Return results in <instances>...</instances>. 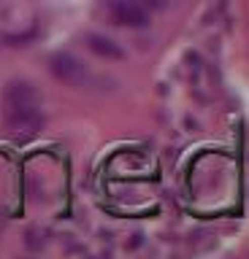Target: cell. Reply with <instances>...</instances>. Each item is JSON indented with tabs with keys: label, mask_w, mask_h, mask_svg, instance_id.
<instances>
[{
	"label": "cell",
	"mask_w": 249,
	"mask_h": 259,
	"mask_svg": "<svg viewBox=\"0 0 249 259\" xmlns=\"http://www.w3.org/2000/svg\"><path fill=\"white\" fill-rule=\"evenodd\" d=\"M3 121L14 135H33L44 124L41 95L27 81H11L3 92Z\"/></svg>",
	"instance_id": "6da1fadb"
},
{
	"label": "cell",
	"mask_w": 249,
	"mask_h": 259,
	"mask_svg": "<svg viewBox=\"0 0 249 259\" xmlns=\"http://www.w3.org/2000/svg\"><path fill=\"white\" fill-rule=\"evenodd\" d=\"M49 68L54 73V78L62 81V84H68V87H87L90 84V70L84 68L82 60H76V57L68 54V52L52 54Z\"/></svg>",
	"instance_id": "7a4b0ae2"
},
{
	"label": "cell",
	"mask_w": 249,
	"mask_h": 259,
	"mask_svg": "<svg viewBox=\"0 0 249 259\" xmlns=\"http://www.w3.org/2000/svg\"><path fill=\"white\" fill-rule=\"evenodd\" d=\"M111 16H114L117 24L133 27V30L147 27L149 19H152L149 8L144 6L141 0H114V3H111Z\"/></svg>",
	"instance_id": "3957f363"
},
{
	"label": "cell",
	"mask_w": 249,
	"mask_h": 259,
	"mask_svg": "<svg viewBox=\"0 0 249 259\" xmlns=\"http://www.w3.org/2000/svg\"><path fill=\"white\" fill-rule=\"evenodd\" d=\"M87 46H90L98 57H106V60H122L125 57V52L114 44V40L106 38V35H98V32L87 35Z\"/></svg>",
	"instance_id": "277c9868"
}]
</instances>
